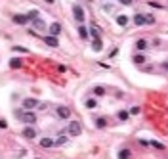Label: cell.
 <instances>
[{
    "label": "cell",
    "mask_w": 168,
    "mask_h": 159,
    "mask_svg": "<svg viewBox=\"0 0 168 159\" xmlns=\"http://www.w3.org/2000/svg\"><path fill=\"white\" fill-rule=\"evenodd\" d=\"M73 17H75V19L78 21V25H84L86 13H84V10H82V6H78V4L73 6Z\"/></svg>",
    "instance_id": "obj_1"
},
{
    "label": "cell",
    "mask_w": 168,
    "mask_h": 159,
    "mask_svg": "<svg viewBox=\"0 0 168 159\" xmlns=\"http://www.w3.org/2000/svg\"><path fill=\"white\" fill-rule=\"evenodd\" d=\"M132 61L136 63V65L143 67L145 63H147V56H145V54H141V52H138V54H134V56H132Z\"/></svg>",
    "instance_id": "obj_2"
},
{
    "label": "cell",
    "mask_w": 168,
    "mask_h": 159,
    "mask_svg": "<svg viewBox=\"0 0 168 159\" xmlns=\"http://www.w3.org/2000/svg\"><path fill=\"white\" fill-rule=\"evenodd\" d=\"M134 46H136V50H138V52H141V54H143V52H145V50H147V48H149V42H147V40H145V39H138Z\"/></svg>",
    "instance_id": "obj_3"
},
{
    "label": "cell",
    "mask_w": 168,
    "mask_h": 159,
    "mask_svg": "<svg viewBox=\"0 0 168 159\" xmlns=\"http://www.w3.org/2000/svg\"><path fill=\"white\" fill-rule=\"evenodd\" d=\"M48 31H50V37H55L57 39V35H61V23H57V21H55V23L50 25Z\"/></svg>",
    "instance_id": "obj_4"
},
{
    "label": "cell",
    "mask_w": 168,
    "mask_h": 159,
    "mask_svg": "<svg viewBox=\"0 0 168 159\" xmlns=\"http://www.w3.org/2000/svg\"><path fill=\"white\" fill-rule=\"evenodd\" d=\"M115 21H116V25H119V27H126V25L130 23L128 16H124V13H119V16L115 17Z\"/></svg>",
    "instance_id": "obj_5"
},
{
    "label": "cell",
    "mask_w": 168,
    "mask_h": 159,
    "mask_svg": "<svg viewBox=\"0 0 168 159\" xmlns=\"http://www.w3.org/2000/svg\"><path fill=\"white\" fill-rule=\"evenodd\" d=\"M78 37L82 40H88L90 39V33H88V27L86 25H78Z\"/></svg>",
    "instance_id": "obj_6"
},
{
    "label": "cell",
    "mask_w": 168,
    "mask_h": 159,
    "mask_svg": "<svg viewBox=\"0 0 168 159\" xmlns=\"http://www.w3.org/2000/svg\"><path fill=\"white\" fill-rule=\"evenodd\" d=\"M78 132H80V125H78L77 121H71V125H69V134H71V136H77Z\"/></svg>",
    "instance_id": "obj_7"
},
{
    "label": "cell",
    "mask_w": 168,
    "mask_h": 159,
    "mask_svg": "<svg viewBox=\"0 0 168 159\" xmlns=\"http://www.w3.org/2000/svg\"><path fill=\"white\" fill-rule=\"evenodd\" d=\"M33 29H36V31H46L48 27H46L44 21H42V19L38 17V19H34V21H33Z\"/></svg>",
    "instance_id": "obj_8"
},
{
    "label": "cell",
    "mask_w": 168,
    "mask_h": 159,
    "mask_svg": "<svg viewBox=\"0 0 168 159\" xmlns=\"http://www.w3.org/2000/svg\"><path fill=\"white\" fill-rule=\"evenodd\" d=\"M13 23H19V25H25L29 23V17H27V13H17V16H13Z\"/></svg>",
    "instance_id": "obj_9"
},
{
    "label": "cell",
    "mask_w": 168,
    "mask_h": 159,
    "mask_svg": "<svg viewBox=\"0 0 168 159\" xmlns=\"http://www.w3.org/2000/svg\"><path fill=\"white\" fill-rule=\"evenodd\" d=\"M92 50H94V52H101V50H103V42H101V37L92 40Z\"/></svg>",
    "instance_id": "obj_10"
},
{
    "label": "cell",
    "mask_w": 168,
    "mask_h": 159,
    "mask_svg": "<svg viewBox=\"0 0 168 159\" xmlns=\"http://www.w3.org/2000/svg\"><path fill=\"white\" fill-rule=\"evenodd\" d=\"M57 115H59L61 119H69L71 109H69V107H63V105H59V107H57Z\"/></svg>",
    "instance_id": "obj_11"
},
{
    "label": "cell",
    "mask_w": 168,
    "mask_h": 159,
    "mask_svg": "<svg viewBox=\"0 0 168 159\" xmlns=\"http://www.w3.org/2000/svg\"><path fill=\"white\" fill-rule=\"evenodd\" d=\"M34 105H38V102H36L34 98H27V100H23V107H25V109H33Z\"/></svg>",
    "instance_id": "obj_12"
},
{
    "label": "cell",
    "mask_w": 168,
    "mask_h": 159,
    "mask_svg": "<svg viewBox=\"0 0 168 159\" xmlns=\"http://www.w3.org/2000/svg\"><path fill=\"white\" fill-rule=\"evenodd\" d=\"M44 42H46L48 46H52V48H57V46H59V40H57L55 37H50V35L44 39Z\"/></svg>",
    "instance_id": "obj_13"
},
{
    "label": "cell",
    "mask_w": 168,
    "mask_h": 159,
    "mask_svg": "<svg viewBox=\"0 0 168 159\" xmlns=\"http://www.w3.org/2000/svg\"><path fill=\"white\" fill-rule=\"evenodd\" d=\"M134 25H138V27L145 25V16H143V13H136V16H134Z\"/></svg>",
    "instance_id": "obj_14"
},
{
    "label": "cell",
    "mask_w": 168,
    "mask_h": 159,
    "mask_svg": "<svg viewBox=\"0 0 168 159\" xmlns=\"http://www.w3.org/2000/svg\"><path fill=\"white\" fill-rule=\"evenodd\" d=\"M17 115H21V119H23L25 123H34V121H36V117H34L33 113H19V111H17Z\"/></svg>",
    "instance_id": "obj_15"
},
{
    "label": "cell",
    "mask_w": 168,
    "mask_h": 159,
    "mask_svg": "<svg viewBox=\"0 0 168 159\" xmlns=\"http://www.w3.org/2000/svg\"><path fill=\"white\" fill-rule=\"evenodd\" d=\"M88 33H90L92 39H99V31H98L96 25H90V27H88Z\"/></svg>",
    "instance_id": "obj_16"
},
{
    "label": "cell",
    "mask_w": 168,
    "mask_h": 159,
    "mask_svg": "<svg viewBox=\"0 0 168 159\" xmlns=\"http://www.w3.org/2000/svg\"><path fill=\"white\" fill-rule=\"evenodd\" d=\"M21 63H23V61H21L19 57H12V60H10V67L12 69H17V67H21Z\"/></svg>",
    "instance_id": "obj_17"
},
{
    "label": "cell",
    "mask_w": 168,
    "mask_h": 159,
    "mask_svg": "<svg viewBox=\"0 0 168 159\" xmlns=\"http://www.w3.org/2000/svg\"><path fill=\"white\" fill-rule=\"evenodd\" d=\"M38 16H40V12H38V10H31V12L27 13L29 21H34V19H38Z\"/></svg>",
    "instance_id": "obj_18"
},
{
    "label": "cell",
    "mask_w": 168,
    "mask_h": 159,
    "mask_svg": "<svg viewBox=\"0 0 168 159\" xmlns=\"http://www.w3.org/2000/svg\"><path fill=\"white\" fill-rule=\"evenodd\" d=\"M86 107H88V109H94V107H98V100L88 98V100H86Z\"/></svg>",
    "instance_id": "obj_19"
},
{
    "label": "cell",
    "mask_w": 168,
    "mask_h": 159,
    "mask_svg": "<svg viewBox=\"0 0 168 159\" xmlns=\"http://www.w3.org/2000/svg\"><path fill=\"white\" fill-rule=\"evenodd\" d=\"M96 127H98V128H103V127H107V119H105V117H99V119H96Z\"/></svg>",
    "instance_id": "obj_20"
},
{
    "label": "cell",
    "mask_w": 168,
    "mask_h": 159,
    "mask_svg": "<svg viewBox=\"0 0 168 159\" xmlns=\"http://www.w3.org/2000/svg\"><path fill=\"white\" fill-rule=\"evenodd\" d=\"M94 94L96 96H105V88L103 86H94Z\"/></svg>",
    "instance_id": "obj_21"
},
{
    "label": "cell",
    "mask_w": 168,
    "mask_h": 159,
    "mask_svg": "<svg viewBox=\"0 0 168 159\" xmlns=\"http://www.w3.org/2000/svg\"><path fill=\"white\" fill-rule=\"evenodd\" d=\"M23 136H25V138H33V136H36V132L33 131V128H25V131H23Z\"/></svg>",
    "instance_id": "obj_22"
},
{
    "label": "cell",
    "mask_w": 168,
    "mask_h": 159,
    "mask_svg": "<svg viewBox=\"0 0 168 159\" xmlns=\"http://www.w3.org/2000/svg\"><path fill=\"white\" fill-rule=\"evenodd\" d=\"M153 23H155V16L147 13V16H145V25H153Z\"/></svg>",
    "instance_id": "obj_23"
},
{
    "label": "cell",
    "mask_w": 168,
    "mask_h": 159,
    "mask_svg": "<svg viewBox=\"0 0 168 159\" xmlns=\"http://www.w3.org/2000/svg\"><path fill=\"white\" fill-rule=\"evenodd\" d=\"M128 117H130L128 111H119V119H120V121H128Z\"/></svg>",
    "instance_id": "obj_24"
},
{
    "label": "cell",
    "mask_w": 168,
    "mask_h": 159,
    "mask_svg": "<svg viewBox=\"0 0 168 159\" xmlns=\"http://www.w3.org/2000/svg\"><path fill=\"white\" fill-rule=\"evenodd\" d=\"M128 157H130V151L128 150H122L120 153H119V159H128Z\"/></svg>",
    "instance_id": "obj_25"
},
{
    "label": "cell",
    "mask_w": 168,
    "mask_h": 159,
    "mask_svg": "<svg viewBox=\"0 0 168 159\" xmlns=\"http://www.w3.org/2000/svg\"><path fill=\"white\" fill-rule=\"evenodd\" d=\"M42 146H44V148H48V146H52V140H50V138H42Z\"/></svg>",
    "instance_id": "obj_26"
},
{
    "label": "cell",
    "mask_w": 168,
    "mask_h": 159,
    "mask_svg": "<svg viewBox=\"0 0 168 159\" xmlns=\"http://www.w3.org/2000/svg\"><path fill=\"white\" fill-rule=\"evenodd\" d=\"M103 10L105 12H115V6L113 4H103Z\"/></svg>",
    "instance_id": "obj_27"
},
{
    "label": "cell",
    "mask_w": 168,
    "mask_h": 159,
    "mask_svg": "<svg viewBox=\"0 0 168 159\" xmlns=\"http://www.w3.org/2000/svg\"><path fill=\"white\" fill-rule=\"evenodd\" d=\"M13 52H25V54H27L29 50H27V48H23V46H13Z\"/></svg>",
    "instance_id": "obj_28"
},
{
    "label": "cell",
    "mask_w": 168,
    "mask_h": 159,
    "mask_svg": "<svg viewBox=\"0 0 168 159\" xmlns=\"http://www.w3.org/2000/svg\"><path fill=\"white\" fill-rule=\"evenodd\" d=\"M119 4H122V6H132L134 0H119Z\"/></svg>",
    "instance_id": "obj_29"
},
{
    "label": "cell",
    "mask_w": 168,
    "mask_h": 159,
    "mask_svg": "<svg viewBox=\"0 0 168 159\" xmlns=\"http://www.w3.org/2000/svg\"><path fill=\"white\" fill-rule=\"evenodd\" d=\"M116 54H119V48H113L111 52H109V60H111V57H115Z\"/></svg>",
    "instance_id": "obj_30"
},
{
    "label": "cell",
    "mask_w": 168,
    "mask_h": 159,
    "mask_svg": "<svg viewBox=\"0 0 168 159\" xmlns=\"http://www.w3.org/2000/svg\"><path fill=\"white\" fill-rule=\"evenodd\" d=\"M141 69L145 71V73H151V71H153V65H143Z\"/></svg>",
    "instance_id": "obj_31"
},
{
    "label": "cell",
    "mask_w": 168,
    "mask_h": 159,
    "mask_svg": "<svg viewBox=\"0 0 168 159\" xmlns=\"http://www.w3.org/2000/svg\"><path fill=\"white\" fill-rule=\"evenodd\" d=\"M153 146H155L157 150H164V146H163V144H159V142H153Z\"/></svg>",
    "instance_id": "obj_32"
},
{
    "label": "cell",
    "mask_w": 168,
    "mask_h": 159,
    "mask_svg": "<svg viewBox=\"0 0 168 159\" xmlns=\"http://www.w3.org/2000/svg\"><path fill=\"white\" fill-rule=\"evenodd\" d=\"M160 67H163L166 73H168V61H163V63H160Z\"/></svg>",
    "instance_id": "obj_33"
},
{
    "label": "cell",
    "mask_w": 168,
    "mask_h": 159,
    "mask_svg": "<svg viewBox=\"0 0 168 159\" xmlns=\"http://www.w3.org/2000/svg\"><path fill=\"white\" fill-rule=\"evenodd\" d=\"M149 6H153V8H163V6H160L159 2H149Z\"/></svg>",
    "instance_id": "obj_34"
},
{
    "label": "cell",
    "mask_w": 168,
    "mask_h": 159,
    "mask_svg": "<svg viewBox=\"0 0 168 159\" xmlns=\"http://www.w3.org/2000/svg\"><path fill=\"white\" fill-rule=\"evenodd\" d=\"M130 113H134V115H136V113H140V107H138V105L132 107V109H130Z\"/></svg>",
    "instance_id": "obj_35"
},
{
    "label": "cell",
    "mask_w": 168,
    "mask_h": 159,
    "mask_svg": "<svg viewBox=\"0 0 168 159\" xmlns=\"http://www.w3.org/2000/svg\"><path fill=\"white\" fill-rule=\"evenodd\" d=\"M44 2H46V4H50V6H52V4H55V0H44Z\"/></svg>",
    "instance_id": "obj_36"
}]
</instances>
